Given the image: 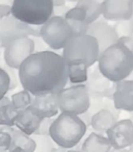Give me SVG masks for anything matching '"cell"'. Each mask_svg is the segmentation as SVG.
<instances>
[{"instance_id":"obj_1","label":"cell","mask_w":133,"mask_h":152,"mask_svg":"<svg viewBox=\"0 0 133 152\" xmlns=\"http://www.w3.org/2000/svg\"><path fill=\"white\" fill-rule=\"evenodd\" d=\"M23 90L31 96L57 95L67 86L68 66L60 54L50 50L34 52L18 70Z\"/></svg>"},{"instance_id":"obj_2","label":"cell","mask_w":133,"mask_h":152,"mask_svg":"<svg viewBox=\"0 0 133 152\" xmlns=\"http://www.w3.org/2000/svg\"><path fill=\"white\" fill-rule=\"evenodd\" d=\"M98 67L106 79L120 83L132 73L133 54L124 45L118 42L100 53Z\"/></svg>"},{"instance_id":"obj_3","label":"cell","mask_w":133,"mask_h":152,"mask_svg":"<svg viewBox=\"0 0 133 152\" xmlns=\"http://www.w3.org/2000/svg\"><path fill=\"white\" fill-rule=\"evenodd\" d=\"M86 132V124L79 116L60 113L50 125L48 135L63 149L73 148Z\"/></svg>"},{"instance_id":"obj_4","label":"cell","mask_w":133,"mask_h":152,"mask_svg":"<svg viewBox=\"0 0 133 152\" xmlns=\"http://www.w3.org/2000/svg\"><path fill=\"white\" fill-rule=\"evenodd\" d=\"M12 16L28 26H42L52 17L51 0H15L11 5Z\"/></svg>"},{"instance_id":"obj_5","label":"cell","mask_w":133,"mask_h":152,"mask_svg":"<svg viewBox=\"0 0 133 152\" xmlns=\"http://www.w3.org/2000/svg\"><path fill=\"white\" fill-rule=\"evenodd\" d=\"M100 55L99 45L89 34L72 36L63 49V58L65 64L82 63L87 68L98 61Z\"/></svg>"},{"instance_id":"obj_6","label":"cell","mask_w":133,"mask_h":152,"mask_svg":"<svg viewBox=\"0 0 133 152\" xmlns=\"http://www.w3.org/2000/svg\"><path fill=\"white\" fill-rule=\"evenodd\" d=\"M57 105L61 113L75 116L83 115L89 110L91 98L86 86L76 85L63 89L57 94Z\"/></svg>"},{"instance_id":"obj_7","label":"cell","mask_w":133,"mask_h":152,"mask_svg":"<svg viewBox=\"0 0 133 152\" xmlns=\"http://www.w3.org/2000/svg\"><path fill=\"white\" fill-rule=\"evenodd\" d=\"M72 36L70 26L61 16H52L40 28V37L53 50L63 49Z\"/></svg>"},{"instance_id":"obj_8","label":"cell","mask_w":133,"mask_h":152,"mask_svg":"<svg viewBox=\"0 0 133 152\" xmlns=\"http://www.w3.org/2000/svg\"><path fill=\"white\" fill-rule=\"evenodd\" d=\"M36 45L27 36H20L9 41L4 46V61L11 69H17L34 53Z\"/></svg>"},{"instance_id":"obj_9","label":"cell","mask_w":133,"mask_h":152,"mask_svg":"<svg viewBox=\"0 0 133 152\" xmlns=\"http://www.w3.org/2000/svg\"><path fill=\"white\" fill-rule=\"evenodd\" d=\"M20 36L40 37V31L17 21L13 16L0 20V48H4L9 41Z\"/></svg>"},{"instance_id":"obj_10","label":"cell","mask_w":133,"mask_h":152,"mask_svg":"<svg viewBox=\"0 0 133 152\" xmlns=\"http://www.w3.org/2000/svg\"><path fill=\"white\" fill-rule=\"evenodd\" d=\"M107 140L111 148L122 150L133 145V122L131 120H121L109 130L106 131Z\"/></svg>"},{"instance_id":"obj_11","label":"cell","mask_w":133,"mask_h":152,"mask_svg":"<svg viewBox=\"0 0 133 152\" xmlns=\"http://www.w3.org/2000/svg\"><path fill=\"white\" fill-rule=\"evenodd\" d=\"M101 9L102 16L109 21H128L133 17L132 0H105Z\"/></svg>"},{"instance_id":"obj_12","label":"cell","mask_w":133,"mask_h":152,"mask_svg":"<svg viewBox=\"0 0 133 152\" xmlns=\"http://www.w3.org/2000/svg\"><path fill=\"white\" fill-rule=\"evenodd\" d=\"M86 34L93 37L97 41L100 53L108 47L116 44L120 39L116 28L103 21H96L95 23L91 24L86 30Z\"/></svg>"},{"instance_id":"obj_13","label":"cell","mask_w":133,"mask_h":152,"mask_svg":"<svg viewBox=\"0 0 133 152\" xmlns=\"http://www.w3.org/2000/svg\"><path fill=\"white\" fill-rule=\"evenodd\" d=\"M29 110L41 119H52L58 114L57 95H43L32 97Z\"/></svg>"},{"instance_id":"obj_14","label":"cell","mask_w":133,"mask_h":152,"mask_svg":"<svg viewBox=\"0 0 133 152\" xmlns=\"http://www.w3.org/2000/svg\"><path fill=\"white\" fill-rule=\"evenodd\" d=\"M113 102L118 110L133 112V80L125 79L116 83Z\"/></svg>"},{"instance_id":"obj_15","label":"cell","mask_w":133,"mask_h":152,"mask_svg":"<svg viewBox=\"0 0 133 152\" xmlns=\"http://www.w3.org/2000/svg\"><path fill=\"white\" fill-rule=\"evenodd\" d=\"M42 120L43 119L33 115L31 110L28 108V110H25L23 112L18 113L14 126L19 131H21L22 133L30 137L32 134H36L41 123H42Z\"/></svg>"},{"instance_id":"obj_16","label":"cell","mask_w":133,"mask_h":152,"mask_svg":"<svg viewBox=\"0 0 133 152\" xmlns=\"http://www.w3.org/2000/svg\"><path fill=\"white\" fill-rule=\"evenodd\" d=\"M67 23L69 24L73 36L76 34H85L89 28V24L86 22V15L83 9L79 7H74L69 10L63 16Z\"/></svg>"},{"instance_id":"obj_17","label":"cell","mask_w":133,"mask_h":152,"mask_svg":"<svg viewBox=\"0 0 133 152\" xmlns=\"http://www.w3.org/2000/svg\"><path fill=\"white\" fill-rule=\"evenodd\" d=\"M116 123L114 115L108 110H101L92 117L91 125L98 132H106Z\"/></svg>"},{"instance_id":"obj_18","label":"cell","mask_w":133,"mask_h":152,"mask_svg":"<svg viewBox=\"0 0 133 152\" xmlns=\"http://www.w3.org/2000/svg\"><path fill=\"white\" fill-rule=\"evenodd\" d=\"M111 145L107 137L93 132L86 137L82 145V152H110Z\"/></svg>"},{"instance_id":"obj_19","label":"cell","mask_w":133,"mask_h":152,"mask_svg":"<svg viewBox=\"0 0 133 152\" xmlns=\"http://www.w3.org/2000/svg\"><path fill=\"white\" fill-rule=\"evenodd\" d=\"M12 135V145L9 148V151L20 148L25 152H34L36 149V144L33 140L28 135L22 133L18 129H7Z\"/></svg>"},{"instance_id":"obj_20","label":"cell","mask_w":133,"mask_h":152,"mask_svg":"<svg viewBox=\"0 0 133 152\" xmlns=\"http://www.w3.org/2000/svg\"><path fill=\"white\" fill-rule=\"evenodd\" d=\"M18 112L14 107L11 101V98L5 96L0 101V127L12 128L15 124Z\"/></svg>"},{"instance_id":"obj_21","label":"cell","mask_w":133,"mask_h":152,"mask_svg":"<svg viewBox=\"0 0 133 152\" xmlns=\"http://www.w3.org/2000/svg\"><path fill=\"white\" fill-rule=\"evenodd\" d=\"M77 7L83 9L86 15V22L89 26L95 23L98 18L102 15L101 2H98L96 0H80L77 2Z\"/></svg>"},{"instance_id":"obj_22","label":"cell","mask_w":133,"mask_h":152,"mask_svg":"<svg viewBox=\"0 0 133 152\" xmlns=\"http://www.w3.org/2000/svg\"><path fill=\"white\" fill-rule=\"evenodd\" d=\"M68 66V79L71 83L83 85L87 80V67L82 63H70Z\"/></svg>"},{"instance_id":"obj_23","label":"cell","mask_w":133,"mask_h":152,"mask_svg":"<svg viewBox=\"0 0 133 152\" xmlns=\"http://www.w3.org/2000/svg\"><path fill=\"white\" fill-rule=\"evenodd\" d=\"M32 97L27 91L22 90V91L18 92V93L14 94L11 98V101L13 103L14 107L17 110L18 113L23 112L25 110H28L30 107V104L32 101Z\"/></svg>"},{"instance_id":"obj_24","label":"cell","mask_w":133,"mask_h":152,"mask_svg":"<svg viewBox=\"0 0 133 152\" xmlns=\"http://www.w3.org/2000/svg\"><path fill=\"white\" fill-rule=\"evenodd\" d=\"M12 79L9 72L0 67V101L7 96V93L11 90Z\"/></svg>"},{"instance_id":"obj_25","label":"cell","mask_w":133,"mask_h":152,"mask_svg":"<svg viewBox=\"0 0 133 152\" xmlns=\"http://www.w3.org/2000/svg\"><path fill=\"white\" fill-rule=\"evenodd\" d=\"M12 145V135L9 130L0 128V152H9Z\"/></svg>"},{"instance_id":"obj_26","label":"cell","mask_w":133,"mask_h":152,"mask_svg":"<svg viewBox=\"0 0 133 152\" xmlns=\"http://www.w3.org/2000/svg\"><path fill=\"white\" fill-rule=\"evenodd\" d=\"M52 122H53L52 119H43L42 123H41L40 127H39V129L36 132V134H39V135L48 134L49 128H50V125L52 124Z\"/></svg>"},{"instance_id":"obj_27","label":"cell","mask_w":133,"mask_h":152,"mask_svg":"<svg viewBox=\"0 0 133 152\" xmlns=\"http://www.w3.org/2000/svg\"><path fill=\"white\" fill-rule=\"evenodd\" d=\"M118 43H121L122 45H124V46L133 54V36L120 37V39H118Z\"/></svg>"},{"instance_id":"obj_28","label":"cell","mask_w":133,"mask_h":152,"mask_svg":"<svg viewBox=\"0 0 133 152\" xmlns=\"http://www.w3.org/2000/svg\"><path fill=\"white\" fill-rule=\"evenodd\" d=\"M12 16V7L9 4H0V20Z\"/></svg>"},{"instance_id":"obj_29","label":"cell","mask_w":133,"mask_h":152,"mask_svg":"<svg viewBox=\"0 0 133 152\" xmlns=\"http://www.w3.org/2000/svg\"><path fill=\"white\" fill-rule=\"evenodd\" d=\"M52 3H53V7H63V5H65V1H61V0H58V1H52Z\"/></svg>"},{"instance_id":"obj_30","label":"cell","mask_w":133,"mask_h":152,"mask_svg":"<svg viewBox=\"0 0 133 152\" xmlns=\"http://www.w3.org/2000/svg\"><path fill=\"white\" fill-rule=\"evenodd\" d=\"M9 152H25V151H23V150L20 149V148H16V149L12 150V151H9Z\"/></svg>"},{"instance_id":"obj_31","label":"cell","mask_w":133,"mask_h":152,"mask_svg":"<svg viewBox=\"0 0 133 152\" xmlns=\"http://www.w3.org/2000/svg\"><path fill=\"white\" fill-rule=\"evenodd\" d=\"M67 152H82L81 150H69V151Z\"/></svg>"},{"instance_id":"obj_32","label":"cell","mask_w":133,"mask_h":152,"mask_svg":"<svg viewBox=\"0 0 133 152\" xmlns=\"http://www.w3.org/2000/svg\"><path fill=\"white\" fill-rule=\"evenodd\" d=\"M125 152H133V149H129V150H127V151H125Z\"/></svg>"}]
</instances>
